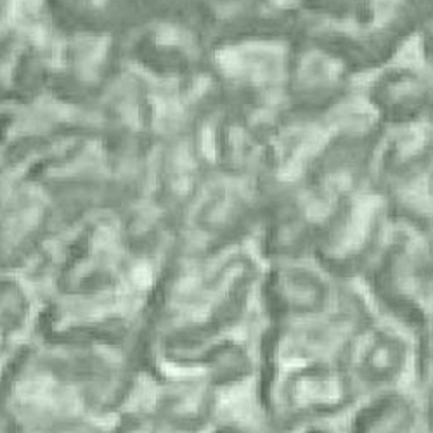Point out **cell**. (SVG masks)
Instances as JSON below:
<instances>
[{
    "label": "cell",
    "instance_id": "6da1fadb",
    "mask_svg": "<svg viewBox=\"0 0 433 433\" xmlns=\"http://www.w3.org/2000/svg\"><path fill=\"white\" fill-rule=\"evenodd\" d=\"M355 284L374 314L408 328L421 350L433 295L432 246L411 227L392 219L386 241Z\"/></svg>",
    "mask_w": 433,
    "mask_h": 433
},
{
    "label": "cell",
    "instance_id": "7a4b0ae2",
    "mask_svg": "<svg viewBox=\"0 0 433 433\" xmlns=\"http://www.w3.org/2000/svg\"><path fill=\"white\" fill-rule=\"evenodd\" d=\"M374 315L362 290L355 283H345L340 300L331 309L274 322L271 331L274 333L271 350L274 370L341 364L352 340Z\"/></svg>",
    "mask_w": 433,
    "mask_h": 433
},
{
    "label": "cell",
    "instance_id": "3957f363",
    "mask_svg": "<svg viewBox=\"0 0 433 433\" xmlns=\"http://www.w3.org/2000/svg\"><path fill=\"white\" fill-rule=\"evenodd\" d=\"M392 229L390 200L379 191L347 197L319 236L312 257L341 283H357Z\"/></svg>",
    "mask_w": 433,
    "mask_h": 433
},
{
    "label": "cell",
    "instance_id": "277c9868",
    "mask_svg": "<svg viewBox=\"0 0 433 433\" xmlns=\"http://www.w3.org/2000/svg\"><path fill=\"white\" fill-rule=\"evenodd\" d=\"M272 421L293 433L321 421H341L360 398L341 364H312L272 371Z\"/></svg>",
    "mask_w": 433,
    "mask_h": 433
},
{
    "label": "cell",
    "instance_id": "5b68a950",
    "mask_svg": "<svg viewBox=\"0 0 433 433\" xmlns=\"http://www.w3.org/2000/svg\"><path fill=\"white\" fill-rule=\"evenodd\" d=\"M341 367L360 397L423 385L417 338L404 326L379 315L357 333L341 359Z\"/></svg>",
    "mask_w": 433,
    "mask_h": 433
},
{
    "label": "cell",
    "instance_id": "8992f818",
    "mask_svg": "<svg viewBox=\"0 0 433 433\" xmlns=\"http://www.w3.org/2000/svg\"><path fill=\"white\" fill-rule=\"evenodd\" d=\"M271 307L274 322L307 317L331 309L345 283L326 271L314 257L274 260Z\"/></svg>",
    "mask_w": 433,
    "mask_h": 433
},
{
    "label": "cell",
    "instance_id": "52a82bcc",
    "mask_svg": "<svg viewBox=\"0 0 433 433\" xmlns=\"http://www.w3.org/2000/svg\"><path fill=\"white\" fill-rule=\"evenodd\" d=\"M345 433H428V411L421 389L364 395L341 420Z\"/></svg>",
    "mask_w": 433,
    "mask_h": 433
},
{
    "label": "cell",
    "instance_id": "ba28073f",
    "mask_svg": "<svg viewBox=\"0 0 433 433\" xmlns=\"http://www.w3.org/2000/svg\"><path fill=\"white\" fill-rule=\"evenodd\" d=\"M432 370H433V295L430 307H428L423 345H421V379H423V385L425 382H427L428 376H430ZM423 385H421V389H423Z\"/></svg>",
    "mask_w": 433,
    "mask_h": 433
},
{
    "label": "cell",
    "instance_id": "9c48e42d",
    "mask_svg": "<svg viewBox=\"0 0 433 433\" xmlns=\"http://www.w3.org/2000/svg\"><path fill=\"white\" fill-rule=\"evenodd\" d=\"M293 433H345L341 421H321V423L309 425Z\"/></svg>",
    "mask_w": 433,
    "mask_h": 433
},
{
    "label": "cell",
    "instance_id": "30bf717a",
    "mask_svg": "<svg viewBox=\"0 0 433 433\" xmlns=\"http://www.w3.org/2000/svg\"><path fill=\"white\" fill-rule=\"evenodd\" d=\"M423 394H425V401H427V411L430 416H433V370L430 376L427 378V382H425Z\"/></svg>",
    "mask_w": 433,
    "mask_h": 433
}]
</instances>
